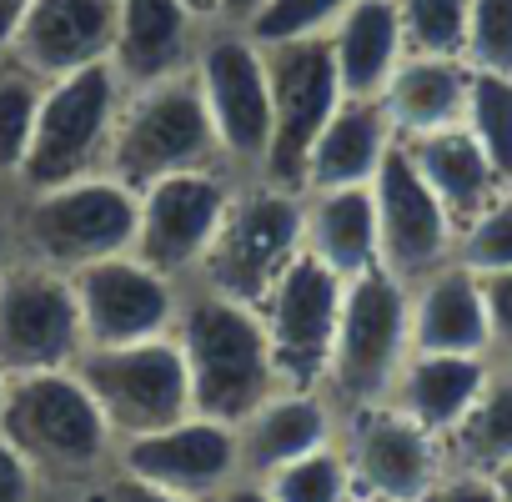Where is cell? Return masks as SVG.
I'll return each instance as SVG.
<instances>
[{
  "label": "cell",
  "instance_id": "17",
  "mask_svg": "<svg viewBox=\"0 0 512 502\" xmlns=\"http://www.w3.org/2000/svg\"><path fill=\"white\" fill-rule=\"evenodd\" d=\"M116 462L176 497L206 502L211 492H221L231 477H241L236 462V432L226 422L211 417H181L171 427H156L146 437H126L116 447Z\"/></svg>",
  "mask_w": 512,
  "mask_h": 502
},
{
  "label": "cell",
  "instance_id": "37",
  "mask_svg": "<svg viewBox=\"0 0 512 502\" xmlns=\"http://www.w3.org/2000/svg\"><path fill=\"white\" fill-rule=\"evenodd\" d=\"M482 302H487V327H492V357H512V272H487Z\"/></svg>",
  "mask_w": 512,
  "mask_h": 502
},
{
  "label": "cell",
  "instance_id": "15",
  "mask_svg": "<svg viewBox=\"0 0 512 502\" xmlns=\"http://www.w3.org/2000/svg\"><path fill=\"white\" fill-rule=\"evenodd\" d=\"M342 292H347V282L337 272H327L312 251H302L282 272V282L267 292V302L256 307L262 312V327H267V342H272V362H277L282 387L322 392L337 317H342Z\"/></svg>",
  "mask_w": 512,
  "mask_h": 502
},
{
  "label": "cell",
  "instance_id": "20",
  "mask_svg": "<svg viewBox=\"0 0 512 502\" xmlns=\"http://www.w3.org/2000/svg\"><path fill=\"white\" fill-rule=\"evenodd\" d=\"M241 477H272L277 467L337 442V407L312 387H277L262 407H251L236 427Z\"/></svg>",
  "mask_w": 512,
  "mask_h": 502
},
{
  "label": "cell",
  "instance_id": "13",
  "mask_svg": "<svg viewBox=\"0 0 512 502\" xmlns=\"http://www.w3.org/2000/svg\"><path fill=\"white\" fill-rule=\"evenodd\" d=\"M86 352L81 307L66 272L11 262L0 272V372H56Z\"/></svg>",
  "mask_w": 512,
  "mask_h": 502
},
{
  "label": "cell",
  "instance_id": "28",
  "mask_svg": "<svg viewBox=\"0 0 512 502\" xmlns=\"http://www.w3.org/2000/svg\"><path fill=\"white\" fill-rule=\"evenodd\" d=\"M447 462L467 472H502L512 467V357H492L487 382L467 417L447 432Z\"/></svg>",
  "mask_w": 512,
  "mask_h": 502
},
{
  "label": "cell",
  "instance_id": "6",
  "mask_svg": "<svg viewBox=\"0 0 512 502\" xmlns=\"http://www.w3.org/2000/svg\"><path fill=\"white\" fill-rule=\"evenodd\" d=\"M407 357H412V287L372 267L342 292V317L322 392L332 397L337 412L387 402Z\"/></svg>",
  "mask_w": 512,
  "mask_h": 502
},
{
  "label": "cell",
  "instance_id": "39",
  "mask_svg": "<svg viewBox=\"0 0 512 502\" xmlns=\"http://www.w3.org/2000/svg\"><path fill=\"white\" fill-rule=\"evenodd\" d=\"M427 502H507V497H502V487H497V477H492V472L452 467V472L437 482V492H432Z\"/></svg>",
  "mask_w": 512,
  "mask_h": 502
},
{
  "label": "cell",
  "instance_id": "44",
  "mask_svg": "<svg viewBox=\"0 0 512 502\" xmlns=\"http://www.w3.org/2000/svg\"><path fill=\"white\" fill-rule=\"evenodd\" d=\"M186 6H191L201 21H216V0H186Z\"/></svg>",
  "mask_w": 512,
  "mask_h": 502
},
{
  "label": "cell",
  "instance_id": "48",
  "mask_svg": "<svg viewBox=\"0 0 512 502\" xmlns=\"http://www.w3.org/2000/svg\"><path fill=\"white\" fill-rule=\"evenodd\" d=\"M352 502H367V497H352Z\"/></svg>",
  "mask_w": 512,
  "mask_h": 502
},
{
  "label": "cell",
  "instance_id": "7",
  "mask_svg": "<svg viewBox=\"0 0 512 502\" xmlns=\"http://www.w3.org/2000/svg\"><path fill=\"white\" fill-rule=\"evenodd\" d=\"M116 106H121V81H116V71L106 61L86 66V71H71L61 81H46L26 161H21L16 186L6 196L46 191V186H61V181L96 176L106 166Z\"/></svg>",
  "mask_w": 512,
  "mask_h": 502
},
{
  "label": "cell",
  "instance_id": "38",
  "mask_svg": "<svg viewBox=\"0 0 512 502\" xmlns=\"http://www.w3.org/2000/svg\"><path fill=\"white\" fill-rule=\"evenodd\" d=\"M46 482L36 477V467L0 437V502H46Z\"/></svg>",
  "mask_w": 512,
  "mask_h": 502
},
{
  "label": "cell",
  "instance_id": "3",
  "mask_svg": "<svg viewBox=\"0 0 512 502\" xmlns=\"http://www.w3.org/2000/svg\"><path fill=\"white\" fill-rule=\"evenodd\" d=\"M6 211L16 262H36L66 277L101 257L131 251L136 241V191L111 181L106 171L46 191H16L6 196Z\"/></svg>",
  "mask_w": 512,
  "mask_h": 502
},
{
  "label": "cell",
  "instance_id": "32",
  "mask_svg": "<svg viewBox=\"0 0 512 502\" xmlns=\"http://www.w3.org/2000/svg\"><path fill=\"white\" fill-rule=\"evenodd\" d=\"M352 0H267L241 31L256 46H287V41H322Z\"/></svg>",
  "mask_w": 512,
  "mask_h": 502
},
{
  "label": "cell",
  "instance_id": "16",
  "mask_svg": "<svg viewBox=\"0 0 512 502\" xmlns=\"http://www.w3.org/2000/svg\"><path fill=\"white\" fill-rule=\"evenodd\" d=\"M71 287H76L86 347H126V342L166 337L181 302V282L161 277L131 251H116V257L71 272Z\"/></svg>",
  "mask_w": 512,
  "mask_h": 502
},
{
  "label": "cell",
  "instance_id": "21",
  "mask_svg": "<svg viewBox=\"0 0 512 502\" xmlns=\"http://www.w3.org/2000/svg\"><path fill=\"white\" fill-rule=\"evenodd\" d=\"M412 352L492 357V327L477 272L447 262L432 277L412 282Z\"/></svg>",
  "mask_w": 512,
  "mask_h": 502
},
{
  "label": "cell",
  "instance_id": "36",
  "mask_svg": "<svg viewBox=\"0 0 512 502\" xmlns=\"http://www.w3.org/2000/svg\"><path fill=\"white\" fill-rule=\"evenodd\" d=\"M61 497H71V502H191V497H176V492H166V487H156V482L126 472L121 462H111V467H106L101 477H91L81 492H61Z\"/></svg>",
  "mask_w": 512,
  "mask_h": 502
},
{
  "label": "cell",
  "instance_id": "8",
  "mask_svg": "<svg viewBox=\"0 0 512 502\" xmlns=\"http://www.w3.org/2000/svg\"><path fill=\"white\" fill-rule=\"evenodd\" d=\"M191 76L201 86L211 131L221 141V161L241 176L256 181L272 146V76H267V51L256 46L241 26H221L211 21Z\"/></svg>",
  "mask_w": 512,
  "mask_h": 502
},
{
  "label": "cell",
  "instance_id": "10",
  "mask_svg": "<svg viewBox=\"0 0 512 502\" xmlns=\"http://www.w3.org/2000/svg\"><path fill=\"white\" fill-rule=\"evenodd\" d=\"M337 447L352 472V492L367 502H427L452 472L442 437L392 402L337 412Z\"/></svg>",
  "mask_w": 512,
  "mask_h": 502
},
{
  "label": "cell",
  "instance_id": "2",
  "mask_svg": "<svg viewBox=\"0 0 512 502\" xmlns=\"http://www.w3.org/2000/svg\"><path fill=\"white\" fill-rule=\"evenodd\" d=\"M0 437L36 467L46 492H81L116 462L121 447L76 367L6 377Z\"/></svg>",
  "mask_w": 512,
  "mask_h": 502
},
{
  "label": "cell",
  "instance_id": "31",
  "mask_svg": "<svg viewBox=\"0 0 512 502\" xmlns=\"http://www.w3.org/2000/svg\"><path fill=\"white\" fill-rule=\"evenodd\" d=\"M256 482H262L277 502H352L357 497L352 492V472H347L337 442H327V447L277 467L272 477H256Z\"/></svg>",
  "mask_w": 512,
  "mask_h": 502
},
{
  "label": "cell",
  "instance_id": "22",
  "mask_svg": "<svg viewBox=\"0 0 512 502\" xmlns=\"http://www.w3.org/2000/svg\"><path fill=\"white\" fill-rule=\"evenodd\" d=\"M467 86H472V66H467L462 56L407 51L377 101H382V111H387L397 141H412V136H427V131L462 126Z\"/></svg>",
  "mask_w": 512,
  "mask_h": 502
},
{
  "label": "cell",
  "instance_id": "43",
  "mask_svg": "<svg viewBox=\"0 0 512 502\" xmlns=\"http://www.w3.org/2000/svg\"><path fill=\"white\" fill-rule=\"evenodd\" d=\"M16 262V241H11V211H6V196H0V272Z\"/></svg>",
  "mask_w": 512,
  "mask_h": 502
},
{
  "label": "cell",
  "instance_id": "45",
  "mask_svg": "<svg viewBox=\"0 0 512 502\" xmlns=\"http://www.w3.org/2000/svg\"><path fill=\"white\" fill-rule=\"evenodd\" d=\"M492 477H497V487H502V497L512 502V467H502V472H492Z\"/></svg>",
  "mask_w": 512,
  "mask_h": 502
},
{
  "label": "cell",
  "instance_id": "42",
  "mask_svg": "<svg viewBox=\"0 0 512 502\" xmlns=\"http://www.w3.org/2000/svg\"><path fill=\"white\" fill-rule=\"evenodd\" d=\"M262 6H267V0H216V21L221 26H246Z\"/></svg>",
  "mask_w": 512,
  "mask_h": 502
},
{
  "label": "cell",
  "instance_id": "33",
  "mask_svg": "<svg viewBox=\"0 0 512 502\" xmlns=\"http://www.w3.org/2000/svg\"><path fill=\"white\" fill-rule=\"evenodd\" d=\"M457 262L477 277L512 272V186H502L462 231H457Z\"/></svg>",
  "mask_w": 512,
  "mask_h": 502
},
{
  "label": "cell",
  "instance_id": "35",
  "mask_svg": "<svg viewBox=\"0 0 512 502\" xmlns=\"http://www.w3.org/2000/svg\"><path fill=\"white\" fill-rule=\"evenodd\" d=\"M462 61L472 71L512 76V0H472Z\"/></svg>",
  "mask_w": 512,
  "mask_h": 502
},
{
  "label": "cell",
  "instance_id": "46",
  "mask_svg": "<svg viewBox=\"0 0 512 502\" xmlns=\"http://www.w3.org/2000/svg\"><path fill=\"white\" fill-rule=\"evenodd\" d=\"M46 502H71V497H61V492H51V497H46Z\"/></svg>",
  "mask_w": 512,
  "mask_h": 502
},
{
  "label": "cell",
  "instance_id": "11",
  "mask_svg": "<svg viewBox=\"0 0 512 502\" xmlns=\"http://www.w3.org/2000/svg\"><path fill=\"white\" fill-rule=\"evenodd\" d=\"M241 176L226 166H206V171H176L151 181L146 191H136V241L131 257H141L146 267H156L171 282H191L206 246L236 196Z\"/></svg>",
  "mask_w": 512,
  "mask_h": 502
},
{
  "label": "cell",
  "instance_id": "47",
  "mask_svg": "<svg viewBox=\"0 0 512 502\" xmlns=\"http://www.w3.org/2000/svg\"><path fill=\"white\" fill-rule=\"evenodd\" d=\"M0 397H6V372H0Z\"/></svg>",
  "mask_w": 512,
  "mask_h": 502
},
{
  "label": "cell",
  "instance_id": "25",
  "mask_svg": "<svg viewBox=\"0 0 512 502\" xmlns=\"http://www.w3.org/2000/svg\"><path fill=\"white\" fill-rule=\"evenodd\" d=\"M487 367H492V357L412 352V357L402 362V372H397L387 402L447 442V432H452V427L467 417V407L477 402V392H482V382H487Z\"/></svg>",
  "mask_w": 512,
  "mask_h": 502
},
{
  "label": "cell",
  "instance_id": "18",
  "mask_svg": "<svg viewBox=\"0 0 512 502\" xmlns=\"http://www.w3.org/2000/svg\"><path fill=\"white\" fill-rule=\"evenodd\" d=\"M116 11L121 0H31L6 61H16L36 81H61L71 71L101 66L116 41Z\"/></svg>",
  "mask_w": 512,
  "mask_h": 502
},
{
  "label": "cell",
  "instance_id": "34",
  "mask_svg": "<svg viewBox=\"0 0 512 502\" xmlns=\"http://www.w3.org/2000/svg\"><path fill=\"white\" fill-rule=\"evenodd\" d=\"M472 0H397V21L407 51L427 56H462Z\"/></svg>",
  "mask_w": 512,
  "mask_h": 502
},
{
  "label": "cell",
  "instance_id": "9",
  "mask_svg": "<svg viewBox=\"0 0 512 502\" xmlns=\"http://www.w3.org/2000/svg\"><path fill=\"white\" fill-rule=\"evenodd\" d=\"M76 377L96 397L101 417L111 422L116 442L146 437L191 417V382L176 337L126 342V347H86L76 357Z\"/></svg>",
  "mask_w": 512,
  "mask_h": 502
},
{
  "label": "cell",
  "instance_id": "29",
  "mask_svg": "<svg viewBox=\"0 0 512 502\" xmlns=\"http://www.w3.org/2000/svg\"><path fill=\"white\" fill-rule=\"evenodd\" d=\"M462 126L482 146V156L492 161V171L502 176V186H512V76L472 71Z\"/></svg>",
  "mask_w": 512,
  "mask_h": 502
},
{
  "label": "cell",
  "instance_id": "19",
  "mask_svg": "<svg viewBox=\"0 0 512 502\" xmlns=\"http://www.w3.org/2000/svg\"><path fill=\"white\" fill-rule=\"evenodd\" d=\"M206 26L211 21H201L186 0H121L106 66L116 71V81L126 91L181 76V71H191Z\"/></svg>",
  "mask_w": 512,
  "mask_h": 502
},
{
  "label": "cell",
  "instance_id": "23",
  "mask_svg": "<svg viewBox=\"0 0 512 502\" xmlns=\"http://www.w3.org/2000/svg\"><path fill=\"white\" fill-rule=\"evenodd\" d=\"M397 146V131L382 111V101H357L342 96V106L332 111V121L322 126L307 171H302V191H337V186H372L377 166L387 161V151Z\"/></svg>",
  "mask_w": 512,
  "mask_h": 502
},
{
  "label": "cell",
  "instance_id": "41",
  "mask_svg": "<svg viewBox=\"0 0 512 502\" xmlns=\"http://www.w3.org/2000/svg\"><path fill=\"white\" fill-rule=\"evenodd\" d=\"M26 11H31V0H0V61H6L11 36H16V26H21Z\"/></svg>",
  "mask_w": 512,
  "mask_h": 502
},
{
  "label": "cell",
  "instance_id": "24",
  "mask_svg": "<svg viewBox=\"0 0 512 502\" xmlns=\"http://www.w3.org/2000/svg\"><path fill=\"white\" fill-rule=\"evenodd\" d=\"M327 46H332L342 96L377 101L382 86L392 81L397 61L407 56L397 0H352V6L342 11V21L327 31Z\"/></svg>",
  "mask_w": 512,
  "mask_h": 502
},
{
  "label": "cell",
  "instance_id": "14",
  "mask_svg": "<svg viewBox=\"0 0 512 502\" xmlns=\"http://www.w3.org/2000/svg\"><path fill=\"white\" fill-rule=\"evenodd\" d=\"M372 201H377V262L397 282H422L437 267L457 262V221L447 206L432 196L422 171L412 166L407 146L397 141L387 161L372 176Z\"/></svg>",
  "mask_w": 512,
  "mask_h": 502
},
{
  "label": "cell",
  "instance_id": "49",
  "mask_svg": "<svg viewBox=\"0 0 512 502\" xmlns=\"http://www.w3.org/2000/svg\"><path fill=\"white\" fill-rule=\"evenodd\" d=\"M0 196H6V191H0Z\"/></svg>",
  "mask_w": 512,
  "mask_h": 502
},
{
  "label": "cell",
  "instance_id": "27",
  "mask_svg": "<svg viewBox=\"0 0 512 502\" xmlns=\"http://www.w3.org/2000/svg\"><path fill=\"white\" fill-rule=\"evenodd\" d=\"M412 166L422 171V181L432 186V196L447 206V216L457 221V231L502 191V176L492 171V161L482 156V146L467 136V126H447V131H427L402 141Z\"/></svg>",
  "mask_w": 512,
  "mask_h": 502
},
{
  "label": "cell",
  "instance_id": "12",
  "mask_svg": "<svg viewBox=\"0 0 512 502\" xmlns=\"http://www.w3.org/2000/svg\"><path fill=\"white\" fill-rule=\"evenodd\" d=\"M267 51V76H272V146L262 161V176L272 186L302 191L307 156L342 106V81L332 66V46L322 41H287V46H262Z\"/></svg>",
  "mask_w": 512,
  "mask_h": 502
},
{
  "label": "cell",
  "instance_id": "26",
  "mask_svg": "<svg viewBox=\"0 0 512 502\" xmlns=\"http://www.w3.org/2000/svg\"><path fill=\"white\" fill-rule=\"evenodd\" d=\"M307 196V251L342 282L367 277L377 262V201L372 186L302 191Z\"/></svg>",
  "mask_w": 512,
  "mask_h": 502
},
{
  "label": "cell",
  "instance_id": "4",
  "mask_svg": "<svg viewBox=\"0 0 512 502\" xmlns=\"http://www.w3.org/2000/svg\"><path fill=\"white\" fill-rule=\"evenodd\" d=\"M206 166H226V161H221V141L211 131V116L191 71L151 81V86H131V91L121 86L116 126L106 146V166H101L111 181L146 191L161 176L206 171Z\"/></svg>",
  "mask_w": 512,
  "mask_h": 502
},
{
  "label": "cell",
  "instance_id": "30",
  "mask_svg": "<svg viewBox=\"0 0 512 502\" xmlns=\"http://www.w3.org/2000/svg\"><path fill=\"white\" fill-rule=\"evenodd\" d=\"M41 91H46V81H36L16 61H0V191L16 186V171H21L31 131H36Z\"/></svg>",
  "mask_w": 512,
  "mask_h": 502
},
{
  "label": "cell",
  "instance_id": "5",
  "mask_svg": "<svg viewBox=\"0 0 512 502\" xmlns=\"http://www.w3.org/2000/svg\"><path fill=\"white\" fill-rule=\"evenodd\" d=\"M307 251V196L272 181H241L191 282L262 307L282 272Z\"/></svg>",
  "mask_w": 512,
  "mask_h": 502
},
{
  "label": "cell",
  "instance_id": "40",
  "mask_svg": "<svg viewBox=\"0 0 512 502\" xmlns=\"http://www.w3.org/2000/svg\"><path fill=\"white\" fill-rule=\"evenodd\" d=\"M206 502H277L262 482H256V477H231L221 492H211Z\"/></svg>",
  "mask_w": 512,
  "mask_h": 502
},
{
  "label": "cell",
  "instance_id": "1",
  "mask_svg": "<svg viewBox=\"0 0 512 502\" xmlns=\"http://www.w3.org/2000/svg\"><path fill=\"white\" fill-rule=\"evenodd\" d=\"M171 337L186 362L196 417L236 427L251 407H262L282 387L262 312L236 297H221L201 282H181Z\"/></svg>",
  "mask_w": 512,
  "mask_h": 502
}]
</instances>
